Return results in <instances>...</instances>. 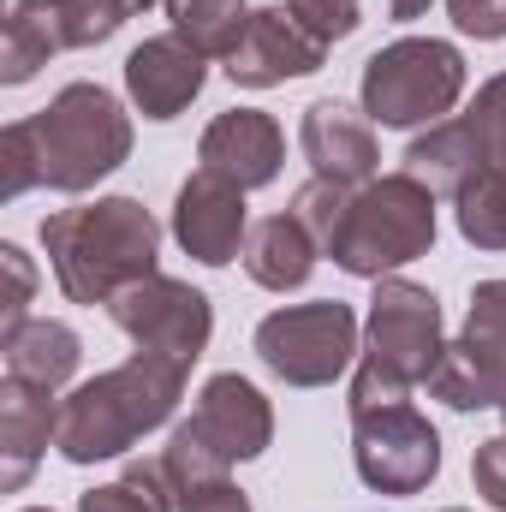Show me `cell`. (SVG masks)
Segmentation results:
<instances>
[{"label": "cell", "mask_w": 506, "mask_h": 512, "mask_svg": "<svg viewBox=\"0 0 506 512\" xmlns=\"http://www.w3.org/2000/svg\"><path fill=\"white\" fill-rule=\"evenodd\" d=\"M465 340H471V352L483 358L489 387H495V411L506 417V280H483V286L471 292Z\"/></svg>", "instance_id": "21"}, {"label": "cell", "mask_w": 506, "mask_h": 512, "mask_svg": "<svg viewBox=\"0 0 506 512\" xmlns=\"http://www.w3.org/2000/svg\"><path fill=\"white\" fill-rule=\"evenodd\" d=\"M197 161L221 179H233L239 191H262L280 179V161H286V137L274 126V114L262 108H227L215 114L203 143H197Z\"/></svg>", "instance_id": "15"}, {"label": "cell", "mask_w": 506, "mask_h": 512, "mask_svg": "<svg viewBox=\"0 0 506 512\" xmlns=\"http://www.w3.org/2000/svg\"><path fill=\"white\" fill-rule=\"evenodd\" d=\"M352 465L376 495H423L441 477V435L411 399L364 405L352 411Z\"/></svg>", "instance_id": "7"}, {"label": "cell", "mask_w": 506, "mask_h": 512, "mask_svg": "<svg viewBox=\"0 0 506 512\" xmlns=\"http://www.w3.org/2000/svg\"><path fill=\"white\" fill-rule=\"evenodd\" d=\"M435 227H441L435 221V191L399 167V173H381V179L352 191V203L340 215V233L328 239L322 256H334L358 280H387L405 262L429 256Z\"/></svg>", "instance_id": "4"}, {"label": "cell", "mask_w": 506, "mask_h": 512, "mask_svg": "<svg viewBox=\"0 0 506 512\" xmlns=\"http://www.w3.org/2000/svg\"><path fill=\"white\" fill-rule=\"evenodd\" d=\"M18 512H54V507H18Z\"/></svg>", "instance_id": "38"}, {"label": "cell", "mask_w": 506, "mask_h": 512, "mask_svg": "<svg viewBox=\"0 0 506 512\" xmlns=\"http://www.w3.org/2000/svg\"><path fill=\"white\" fill-rule=\"evenodd\" d=\"M453 24L477 42H506V0H447Z\"/></svg>", "instance_id": "33"}, {"label": "cell", "mask_w": 506, "mask_h": 512, "mask_svg": "<svg viewBox=\"0 0 506 512\" xmlns=\"http://www.w3.org/2000/svg\"><path fill=\"white\" fill-rule=\"evenodd\" d=\"M286 12H292L316 42H328V48L346 42V36L364 24V6H358V0H286Z\"/></svg>", "instance_id": "28"}, {"label": "cell", "mask_w": 506, "mask_h": 512, "mask_svg": "<svg viewBox=\"0 0 506 512\" xmlns=\"http://www.w3.org/2000/svg\"><path fill=\"white\" fill-rule=\"evenodd\" d=\"M167 12H173V30H179L197 54L227 60V54L239 48V36L251 30L256 6H245V0H173Z\"/></svg>", "instance_id": "20"}, {"label": "cell", "mask_w": 506, "mask_h": 512, "mask_svg": "<svg viewBox=\"0 0 506 512\" xmlns=\"http://www.w3.org/2000/svg\"><path fill=\"white\" fill-rule=\"evenodd\" d=\"M0 352H6V376L36 382V387H48V393H60L78 376V364H84V340L66 322H54V316H30L18 334L0 340Z\"/></svg>", "instance_id": "18"}, {"label": "cell", "mask_w": 506, "mask_h": 512, "mask_svg": "<svg viewBox=\"0 0 506 512\" xmlns=\"http://www.w3.org/2000/svg\"><path fill=\"white\" fill-rule=\"evenodd\" d=\"M429 393H435L441 405H453V411H489V405H495L489 370H483V358L471 352L465 334L441 346V358H435V370H429Z\"/></svg>", "instance_id": "23"}, {"label": "cell", "mask_w": 506, "mask_h": 512, "mask_svg": "<svg viewBox=\"0 0 506 512\" xmlns=\"http://www.w3.org/2000/svg\"><path fill=\"white\" fill-rule=\"evenodd\" d=\"M471 483H477V495L495 512H506V435L477 441V453H471Z\"/></svg>", "instance_id": "32"}, {"label": "cell", "mask_w": 506, "mask_h": 512, "mask_svg": "<svg viewBox=\"0 0 506 512\" xmlns=\"http://www.w3.org/2000/svg\"><path fill=\"white\" fill-rule=\"evenodd\" d=\"M358 96H364V114L376 126H435L465 96V54L441 36H399L364 60Z\"/></svg>", "instance_id": "5"}, {"label": "cell", "mask_w": 506, "mask_h": 512, "mask_svg": "<svg viewBox=\"0 0 506 512\" xmlns=\"http://www.w3.org/2000/svg\"><path fill=\"white\" fill-rule=\"evenodd\" d=\"M191 423H197V435H203L227 465H239V459H262L268 441H274V405H268L262 387L245 382L239 370L203 382Z\"/></svg>", "instance_id": "14"}, {"label": "cell", "mask_w": 506, "mask_h": 512, "mask_svg": "<svg viewBox=\"0 0 506 512\" xmlns=\"http://www.w3.org/2000/svg\"><path fill=\"white\" fill-rule=\"evenodd\" d=\"M42 66H48V42H42L30 24L6 18V30H0V78H6V84H30Z\"/></svg>", "instance_id": "29"}, {"label": "cell", "mask_w": 506, "mask_h": 512, "mask_svg": "<svg viewBox=\"0 0 506 512\" xmlns=\"http://www.w3.org/2000/svg\"><path fill=\"white\" fill-rule=\"evenodd\" d=\"M179 364L155 358V352H131L120 370H102L96 382L72 387L60 399V459L66 465H102L137 447L149 429H161L173 417V405L185 399Z\"/></svg>", "instance_id": "2"}, {"label": "cell", "mask_w": 506, "mask_h": 512, "mask_svg": "<svg viewBox=\"0 0 506 512\" xmlns=\"http://www.w3.org/2000/svg\"><path fill=\"white\" fill-rule=\"evenodd\" d=\"M108 316L137 352H155V358H167L179 370H191L209 352V334H215L209 292H197L191 280H173V274H149V280L126 286L108 304Z\"/></svg>", "instance_id": "8"}, {"label": "cell", "mask_w": 506, "mask_h": 512, "mask_svg": "<svg viewBox=\"0 0 506 512\" xmlns=\"http://www.w3.org/2000/svg\"><path fill=\"white\" fill-rule=\"evenodd\" d=\"M316 256H322V245L286 209V215H268V221L251 227V239H245V274L262 292H298L316 274Z\"/></svg>", "instance_id": "17"}, {"label": "cell", "mask_w": 506, "mask_h": 512, "mask_svg": "<svg viewBox=\"0 0 506 512\" xmlns=\"http://www.w3.org/2000/svg\"><path fill=\"white\" fill-rule=\"evenodd\" d=\"M387 12L405 24V18H423V12H429V0H387Z\"/></svg>", "instance_id": "36"}, {"label": "cell", "mask_w": 506, "mask_h": 512, "mask_svg": "<svg viewBox=\"0 0 506 512\" xmlns=\"http://www.w3.org/2000/svg\"><path fill=\"white\" fill-rule=\"evenodd\" d=\"M161 459H167V471H173V483H179V501H185L197 483H215V477H227V471H233V465H227V459H221V453L197 435V423H191V417L167 435Z\"/></svg>", "instance_id": "24"}, {"label": "cell", "mask_w": 506, "mask_h": 512, "mask_svg": "<svg viewBox=\"0 0 506 512\" xmlns=\"http://www.w3.org/2000/svg\"><path fill=\"white\" fill-rule=\"evenodd\" d=\"M179 512H251V495H245L233 477H215V483H197V489L179 501Z\"/></svg>", "instance_id": "34"}, {"label": "cell", "mask_w": 506, "mask_h": 512, "mask_svg": "<svg viewBox=\"0 0 506 512\" xmlns=\"http://www.w3.org/2000/svg\"><path fill=\"white\" fill-rule=\"evenodd\" d=\"M441 298L405 274H387L376 280V298H370V322H364V358L405 376V382H429L435 358H441Z\"/></svg>", "instance_id": "9"}, {"label": "cell", "mask_w": 506, "mask_h": 512, "mask_svg": "<svg viewBox=\"0 0 506 512\" xmlns=\"http://www.w3.org/2000/svg\"><path fill=\"white\" fill-rule=\"evenodd\" d=\"M459 120L471 131L477 155H483V173H489V167H506V72L477 90V102H471Z\"/></svg>", "instance_id": "25"}, {"label": "cell", "mask_w": 506, "mask_h": 512, "mask_svg": "<svg viewBox=\"0 0 506 512\" xmlns=\"http://www.w3.org/2000/svg\"><path fill=\"white\" fill-rule=\"evenodd\" d=\"M114 6H120L126 18H137V12H149V6H167V0H114Z\"/></svg>", "instance_id": "37"}, {"label": "cell", "mask_w": 506, "mask_h": 512, "mask_svg": "<svg viewBox=\"0 0 506 512\" xmlns=\"http://www.w3.org/2000/svg\"><path fill=\"white\" fill-rule=\"evenodd\" d=\"M42 251L72 304H114L126 286L161 274V221L137 197H96L78 209H54L42 221Z\"/></svg>", "instance_id": "1"}, {"label": "cell", "mask_w": 506, "mask_h": 512, "mask_svg": "<svg viewBox=\"0 0 506 512\" xmlns=\"http://www.w3.org/2000/svg\"><path fill=\"white\" fill-rule=\"evenodd\" d=\"M447 512H465V507H447Z\"/></svg>", "instance_id": "39"}, {"label": "cell", "mask_w": 506, "mask_h": 512, "mask_svg": "<svg viewBox=\"0 0 506 512\" xmlns=\"http://www.w3.org/2000/svg\"><path fill=\"white\" fill-rule=\"evenodd\" d=\"M453 221H459L465 245H477V251H506V167L477 173V179L453 197Z\"/></svg>", "instance_id": "22"}, {"label": "cell", "mask_w": 506, "mask_h": 512, "mask_svg": "<svg viewBox=\"0 0 506 512\" xmlns=\"http://www.w3.org/2000/svg\"><path fill=\"white\" fill-rule=\"evenodd\" d=\"M256 358L286 387H328L358 358V316L340 298L286 304V310L256 322Z\"/></svg>", "instance_id": "6"}, {"label": "cell", "mask_w": 506, "mask_h": 512, "mask_svg": "<svg viewBox=\"0 0 506 512\" xmlns=\"http://www.w3.org/2000/svg\"><path fill=\"white\" fill-rule=\"evenodd\" d=\"M322 60H328V42H316L286 12V0H280V6H256L251 12V30L227 54V78L239 90H274V84H292V78L322 72Z\"/></svg>", "instance_id": "11"}, {"label": "cell", "mask_w": 506, "mask_h": 512, "mask_svg": "<svg viewBox=\"0 0 506 512\" xmlns=\"http://www.w3.org/2000/svg\"><path fill=\"white\" fill-rule=\"evenodd\" d=\"M167 6H173V0H167Z\"/></svg>", "instance_id": "40"}, {"label": "cell", "mask_w": 506, "mask_h": 512, "mask_svg": "<svg viewBox=\"0 0 506 512\" xmlns=\"http://www.w3.org/2000/svg\"><path fill=\"white\" fill-rule=\"evenodd\" d=\"M120 483H131V489H137V495H143L155 512H179V483H173L167 459H131Z\"/></svg>", "instance_id": "31"}, {"label": "cell", "mask_w": 506, "mask_h": 512, "mask_svg": "<svg viewBox=\"0 0 506 512\" xmlns=\"http://www.w3.org/2000/svg\"><path fill=\"white\" fill-rule=\"evenodd\" d=\"M173 239L179 251L203 268H227L233 256H245L251 239V215H245V191L209 167H197L179 197H173Z\"/></svg>", "instance_id": "10"}, {"label": "cell", "mask_w": 506, "mask_h": 512, "mask_svg": "<svg viewBox=\"0 0 506 512\" xmlns=\"http://www.w3.org/2000/svg\"><path fill=\"white\" fill-rule=\"evenodd\" d=\"M54 441H60V405H54V393L6 376L0 382V489L18 495L36 477V465H42V453Z\"/></svg>", "instance_id": "16"}, {"label": "cell", "mask_w": 506, "mask_h": 512, "mask_svg": "<svg viewBox=\"0 0 506 512\" xmlns=\"http://www.w3.org/2000/svg\"><path fill=\"white\" fill-rule=\"evenodd\" d=\"M209 84V54H197L179 30L149 36L126 54V96L143 120H179Z\"/></svg>", "instance_id": "13"}, {"label": "cell", "mask_w": 506, "mask_h": 512, "mask_svg": "<svg viewBox=\"0 0 506 512\" xmlns=\"http://www.w3.org/2000/svg\"><path fill=\"white\" fill-rule=\"evenodd\" d=\"M30 143L48 191H96L131 155V114L102 84H66L42 114H30Z\"/></svg>", "instance_id": "3"}, {"label": "cell", "mask_w": 506, "mask_h": 512, "mask_svg": "<svg viewBox=\"0 0 506 512\" xmlns=\"http://www.w3.org/2000/svg\"><path fill=\"white\" fill-rule=\"evenodd\" d=\"M12 18L30 24L48 42V54H60V48H96V42H108L126 24V12L114 0H18Z\"/></svg>", "instance_id": "19"}, {"label": "cell", "mask_w": 506, "mask_h": 512, "mask_svg": "<svg viewBox=\"0 0 506 512\" xmlns=\"http://www.w3.org/2000/svg\"><path fill=\"white\" fill-rule=\"evenodd\" d=\"M298 149H304V161H310V173H316V179L346 185V191L370 185V179H376V167H381L376 120H370L364 108L334 102V96H322V102H310V108H304V120H298Z\"/></svg>", "instance_id": "12"}, {"label": "cell", "mask_w": 506, "mask_h": 512, "mask_svg": "<svg viewBox=\"0 0 506 512\" xmlns=\"http://www.w3.org/2000/svg\"><path fill=\"white\" fill-rule=\"evenodd\" d=\"M78 512H155L131 483H102V489H90L84 501H78Z\"/></svg>", "instance_id": "35"}, {"label": "cell", "mask_w": 506, "mask_h": 512, "mask_svg": "<svg viewBox=\"0 0 506 512\" xmlns=\"http://www.w3.org/2000/svg\"><path fill=\"white\" fill-rule=\"evenodd\" d=\"M346 203H352V191H346V185H328V179H310V185H298V191H292V215L304 221V233H310L322 251H328V239L340 233Z\"/></svg>", "instance_id": "26"}, {"label": "cell", "mask_w": 506, "mask_h": 512, "mask_svg": "<svg viewBox=\"0 0 506 512\" xmlns=\"http://www.w3.org/2000/svg\"><path fill=\"white\" fill-rule=\"evenodd\" d=\"M30 185H42V161H36V143H30V120H12L0 131V197H24Z\"/></svg>", "instance_id": "27"}, {"label": "cell", "mask_w": 506, "mask_h": 512, "mask_svg": "<svg viewBox=\"0 0 506 512\" xmlns=\"http://www.w3.org/2000/svg\"><path fill=\"white\" fill-rule=\"evenodd\" d=\"M0 268H6V304H0V340L18 334L30 322V292H36V268L18 245H0Z\"/></svg>", "instance_id": "30"}]
</instances>
